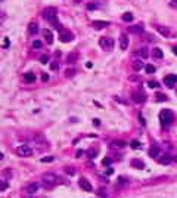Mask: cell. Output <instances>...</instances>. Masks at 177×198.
Here are the masks:
<instances>
[{
    "instance_id": "cell-13",
    "label": "cell",
    "mask_w": 177,
    "mask_h": 198,
    "mask_svg": "<svg viewBox=\"0 0 177 198\" xmlns=\"http://www.w3.org/2000/svg\"><path fill=\"white\" fill-rule=\"evenodd\" d=\"M43 36H44V40H46L49 44H50V43H53V33L50 31V30L46 28V30L43 31Z\"/></svg>"
},
{
    "instance_id": "cell-4",
    "label": "cell",
    "mask_w": 177,
    "mask_h": 198,
    "mask_svg": "<svg viewBox=\"0 0 177 198\" xmlns=\"http://www.w3.org/2000/svg\"><path fill=\"white\" fill-rule=\"evenodd\" d=\"M16 154H18L19 157H30V155L34 154V150H33L31 145L25 143V145H21V146L16 148Z\"/></svg>"
},
{
    "instance_id": "cell-37",
    "label": "cell",
    "mask_w": 177,
    "mask_h": 198,
    "mask_svg": "<svg viewBox=\"0 0 177 198\" xmlns=\"http://www.w3.org/2000/svg\"><path fill=\"white\" fill-rule=\"evenodd\" d=\"M88 9H96L97 8V3H90V5H87Z\"/></svg>"
},
{
    "instance_id": "cell-18",
    "label": "cell",
    "mask_w": 177,
    "mask_h": 198,
    "mask_svg": "<svg viewBox=\"0 0 177 198\" xmlns=\"http://www.w3.org/2000/svg\"><path fill=\"white\" fill-rule=\"evenodd\" d=\"M77 59H78V53H77V52H71V53L67 56V62H68V64H72L74 61H77Z\"/></svg>"
},
{
    "instance_id": "cell-41",
    "label": "cell",
    "mask_w": 177,
    "mask_h": 198,
    "mask_svg": "<svg viewBox=\"0 0 177 198\" xmlns=\"http://www.w3.org/2000/svg\"><path fill=\"white\" fill-rule=\"evenodd\" d=\"M93 124H95V126H99V124H100V121H99L97 118H95V120H93Z\"/></svg>"
},
{
    "instance_id": "cell-6",
    "label": "cell",
    "mask_w": 177,
    "mask_h": 198,
    "mask_svg": "<svg viewBox=\"0 0 177 198\" xmlns=\"http://www.w3.org/2000/svg\"><path fill=\"white\" fill-rule=\"evenodd\" d=\"M99 46L103 49V51H109L111 47H114V42L109 37H100L99 39Z\"/></svg>"
},
{
    "instance_id": "cell-3",
    "label": "cell",
    "mask_w": 177,
    "mask_h": 198,
    "mask_svg": "<svg viewBox=\"0 0 177 198\" xmlns=\"http://www.w3.org/2000/svg\"><path fill=\"white\" fill-rule=\"evenodd\" d=\"M173 113L170 109H162L161 113H159V121H161V124L162 127H168L171 123H173Z\"/></svg>"
},
{
    "instance_id": "cell-48",
    "label": "cell",
    "mask_w": 177,
    "mask_h": 198,
    "mask_svg": "<svg viewBox=\"0 0 177 198\" xmlns=\"http://www.w3.org/2000/svg\"><path fill=\"white\" fill-rule=\"evenodd\" d=\"M68 173L69 175H74V169H68Z\"/></svg>"
},
{
    "instance_id": "cell-38",
    "label": "cell",
    "mask_w": 177,
    "mask_h": 198,
    "mask_svg": "<svg viewBox=\"0 0 177 198\" xmlns=\"http://www.w3.org/2000/svg\"><path fill=\"white\" fill-rule=\"evenodd\" d=\"M50 68H52V70H58V64H56V62H52V64H50Z\"/></svg>"
},
{
    "instance_id": "cell-21",
    "label": "cell",
    "mask_w": 177,
    "mask_h": 198,
    "mask_svg": "<svg viewBox=\"0 0 177 198\" xmlns=\"http://www.w3.org/2000/svg\"><path fill=\"white\" fill-rule=\"evenodd\" d=\"M152 56L155 58V59H161L162 58V51L159 47H155L154 51H152Z\"/></svg>"
},
{
    "instance_id": "cell-47",
    "label": "cell",
    "mask_w": 177,
    "mask_h": 198,
    "mask_svg": "<svg viewBox=\"0 0 177 198\" xmlns=\"http://www.w3.org/2000/svg\"><path fill=\"white\" fill-rule=\"evenodd\" d=\"M140 121H142V124H143V126H145V124H146V123H145V118H143V117H142V115H140Z\"/></svg>"
},
{
    "instance_id": "cell-23",
    "label": "cell",
    "mask_w": 177,
    "mask_h": 198,
    "mask_svg": "<svg viewBox=\"0 0 177 198\" xmlns=\"http://www.w3.org/2000/svg\"><path fill=\"white\" fill-rule=\"evenodd\" d=\"M123 19H124L125 22H130V21H133V14H131V12H125V14L123 15Z\"/></svg>"
},
{
    "instance_id": "cell-35",
    "label": "cell",
    "mask_w": 177,
    "mask_h": 198,
    "mask_svg": "<svg viewBox=\"0 0 177 198\" xmlns=\"http://www.w3.org/2000/svg\"><path fill=\"white\" fill-rule=\"evenodd\" d=\"M47 61H49V58H47L46 55H43V56L40 58V62H42V64H46V62H47Z\"/></svg>"
},
{
    "instance_id": "cell-17",
    "label": "cell",
    "mask_w": 177,
    "mask_h": 198,
    "mask_svg": "<svg viewBox=\"0 0 177 198\" xmlns=\"http://www.w3.org/2000/svg\"><path fill=\"white\" fill-rule=\"evenodd\" d=\"M24 80L27 81V83H34L35 81V76L33 72H25L24 74Z\"/></svg>"
},
{
    "instance_id": "cell-8",
    "label": "cell",
    "mask_w": 177,
    "mask_h": 198,
    "mask_svg": "<svg viewBox=\"0 0 177 198\" xmlns=\"http://www.w3.org/2000/svg\"><path fill=\"white\" fill-rule=\"evenodd\" d=\"M74 40V34L68 30H62L61 31V42H64V43H68V42H72Z\"/></svg>"
},
{
    "instance_id": "cell-11",
    "label": "cell",
    "mask_w": 177,
    "mask_h": 198,
    "mask_svg": "<svg viewBox=\"0 0 177 198\" xmlns=\"http://www.w3.org/2000/svg\"><path fill=\"white\" fill-rule=\"evenodd\" d=\"M157 31H158L161 36H164V37H170V36H171V31H170L167 27H164V25H157Z\"/></svg>"
},
{
    "instance_id": "cell-27",
    "label": "cell",
    "mask_w": 177,
    "mask_h": 198,
    "mask_svg": "<svg viewBox=\"0 0 177 198\" xmlns=\"http://www.w3.org/2000/svg\"><path fill=\"white\" fill-rule=\"evenodd\" d=\"M130 31L140 34V33H143V28H142V25H136V27H131V28H130Z\"/></svg>"
},
{
    "instance_id": "cell-32",
    "label": "cell",
    "mask_w": 177,
    "mask_h": 198,
    "mask_svg": "<svg viewBox=\"0 0 177 198\" xmlns=\"http://www.w3.org/2000/svg\"><path fill=\"white\" fill-rule=\"evenodd\" d=\"M74 74H75V70H67L65 71V76L67 77H74Z\"/></svg>"
},
{
    "instance_id": "cell-5",
    "label": "cell",
    "mask_w": 177,
    "mask_h": 198,
    "mask_svg": "<svg viewBox=\"0 0 177 198\" xmlns=\"http://www.w3.org/2000/svg\"><path fill=\"white\" fill-rule=\"evenodd\" d=\"M131 99L136 102V104H143L146 99H148V96H146V93L145 92H142V90H137V92H134L133 95H131Z\"/></svg>"
},
{
    "instance_id": "cell-44",
    "label": "cell",
    "mask_w": 177,
    "mask_h": 198,
    "mask_svg": "<svg viewBox=\"0 0 177 198\" xmlns=\"http://www.w3.org/2000/svg\"><path fill=\"white\" fill-rule=\"evenodd\" d=\"M111 173H114V170H112V169H108V170H106V175H111Z\"/></svg>"
},
{
    "instance_id": "cell-10",
    "label": "cell",
    "mask_w": 177,
    "mask_h": 198,
    "mask_svg": "<svg viewBox=\"0 0 177 198\" xmlns=\"http://www.w3.org/2000/svg\"><path fill=\"white\" fill-rule=\"evenodd\" d=\"M120 47H121V51H125L129 47V37L127 36H124V34L120 36Z\"/></svg>"
},
{
    "instance_id": "cell-2",
    "label": "cell",
    "mask_w": 177,
    "mask_h": 198,
    "mask_svg": "<svg viewBox=\"0 0 177 198\" xmlns=\"http://www.w3.org/2000/svg\"><path fill=\"white\" fill-rule=\"evenodd\" d=\"M56 14H58V10H56V8H53V6L44 8L43 12H42L43 18H44L46 21H49V22H52V24H58V21H56Z\"/></svg>"
},
{
    "instance_id": "cell-1",
    "label": "cell",
    "mask_w": 177,
    "mask_h": 198,
    "mask_svg": "<svg viewBox=\"0 0 177 198\" xmlns=\"http://www.w3.org/2000/svg\"><path fill=\"white\" fill-rule=\"evenodd\" d=\"M42 183H43L44 188L52 189L58 183H61V179L55 175V173H44V175L42 176Z\"/></svg>"
},
{
    "instance_id": "cell-43",
    "label": "cell",
    "mask_w": 177,
    "mask_h": 198,
    "mask_svg": "<svg viewBox=\"0 0 177 198\" xmlns=\"http://www.w3.org/2000/svg\"><path fill=\"white\" fill-rule=\"evenodd\" d=\"M86 67H87V68H92V67H93V64H92V62H87V64H86Z\"/></svg>"
},
{
    "instance_id": "cell-7",
    "label": "cell",
    "mask_w": 177,
    "mask_h": 198,
    "mask_svg": "<svg viewBox=\"0 0 177 198\" xmlns=\"http://www.w3.org/2000/svg\"><path fill=\"white\" fill-rule=\"evenodd\" d=\"M78 185H80V188H81L83 191H86V192H90V191L93 189V186L90 185V182H88L86 178H80V180H78Z\"/></svg>"
},
{
    "instance_id": "cell-12",
    "label": "cell",
    "mask_w": 177,
    "mask_h": 198,
    "mask_svg": "<svg viewBox=\"0 0 177 198\" xmlns=\"http://www.w3.org/2000/svg\"><path fill=\"white\" fill-rule=\"evenodd\" d=\"M28 31H30V34H37L39 33V24H37L35 21H31L28 24Z\"/></svg>"
},
{
    "instance_id": "cell-31",
    "label": "cell",
    "mask_w": 177,
    "mask_h": 198,
    "mask_svg": "<svg viewBox=\"0 0 177 198\" xmlns=\"http://www.w3.org/2000/svg\"><path fill=\"white\" fill-rule=\"evenodd\" d=\"M33 47L40 49V47H42V42H40V40H34V42H33Z\"/></svg>"
},
{
    "instance_id": "cell-9",
    "label": "cell",
    "mask_w": 177,
    "mask_h": 198,
    "mask_svg": "<svg viewBox=\"0 0 177 198\" xmlns=\"http://www.w3.org/2000/svg\"><path fill=\"white\" fill-rule=\"evenodd\" d=\"M164 83H165L168 87H174L176 83H177V76H167L164 79Z\"/></svg>"
},
{
    "instance_id": "cell-22",
    "label": "cell",
    "mask_w": 177,
    "mask_h": 198,
    "mask_svg": "<svg viewBox=\"0 0 177 198\" xmlns=\"http://www.w3.org/2000/svg\"><path fill=\"white\" fill-rule=\"evenodd\" d=\"M159 163H161V164H170V163H171L170 155H167V154H165V155H162V157L159 158Z\"/></svg>"
},
{
    "instance_id": "cell-25",
    "label": "cell",
    "mask_w": 177,
    "mask_h": 198,
    "mask_svg": "<svg viewBox=\"0 0 177 198\" xmlns=\"http://www.w3.org/2000/svg\"><path fill=\"white\" fill-rule=\"evenodd\" d=\"M155 98H157V101H161V102H164V101H167V95H164V93H157L155 95Z\"/></svg>"
},
{
    "instance_id": "cell-24",
    "label": "cell",
    "mask_w": 177,
    "mask_h": 198,
    "mask_svg": "<svg viewBox=\"0 0 177 198\" xmlns=\"http://www.w3.org/2000/svg\"><path fill=\"white\" fill-rule=\"evenodd\" d=\"M139 55H140L142 58H148V56H149V51H148V47H142L140 51H139Z\"/></svg>"
},
{
    "instance_id": "cell-36",
    "label": "cell",
    "mask_w": 177,
    "mask_h": 198,
    "mask_svg": "<svg viewBox=\"0 0 177 198\" xmlns=\"http://www.w3.org/2000/svg\"><path fill=\"white\" fill-rule=\"evenodd\" d=\"M42 80H43V81H47V80H49V76H47L46 72H43V74H42Z\"/></svg>"
},
{
    "instance_id": "cell-49",
    "label": "cell",
    "mask_w": 177,
    "mask_h": 198,
    "mask_svg": "<svg viewBox=\"0 0 177 198\" xmlns=\"http://www.w3.org/2000/svg\"><path fill=\"white\" fill-rule=\"evenodd\" d=\"M74 2H75V3H80V2H83V0H74Z\"/></svg>"
},
{
    "instance_id": "cell-28",
    "label": "cell",
    "mask_w": 177,
    "mask_h": 198,
    "mask_svg": "<svg viewBox=\"0 0 177 198\" xmlns=\"http://www.w3.org/2000/svg\"><path fill=\"white\" fill-rule=\"evenodd\" d=\"M143 65H142V62H140V61H134V62H133V68L136 70V71H139V70H140Z\"/></svg>"
},
{
    "instance_id": "cell-15",
    "label": "cell",
    "mask_w": 177,
    "mask_h": 198,
    "mask_svg": "<svg viewBox=\"0 0 177 198\" xmlns=\"http://www.w3.org/2000/svg\"><path fill=\"white\" fill-rule=\"evenodd\" d=\"M40 188V185L37 183V182H33V183H30L28 186H27V192L28 194H35V191Z\"/></svg>"
},
{
    "instance_id": "cell-33",
    "label": "cell",
    "mask_w": 177,
    "mask_h": 198,
    "mask_svg": "<svg viewBox=\"0 0 177 198\" xmlns=\"http://www.w3.org/2000/svg\"><path fill=\"white\" fill-rule=\"evenodd\" d=\"M118 185H120V186H121V185H127V179H124L123 176L118 178Z\"/></svg>"
},
{
    "instance_id": "cell-16",
    "label": "cell",
    "mask_w": 177,
    "mask_h": 198,
    "mask_svg": "<svg viewBox=\"0 0 177 198\" xmlns=\"http://www.w3.org/2000/svg\"><path fill=\"white\" fill-rule=\"evenodd\" d=\"M159 152H161V148H159V146H152V148L149 150V155L152 157V158L159 157Z\"/></svg>"
},
{
    "instance_id": "cell-50",
    "label": "cell",
    "mask_w": 177,
    "mask_h": 198,
    "mask_svg": "<svg viewBox=\"0 0 177 198\" xmlns=\"http://www.w3.org/2000/svg\"><path fill=\"white\" fill-rule=\"evenodd\" d=\"M173 160H174V161H176V163H177V155H176V157H174V158H173Z\"/></svg>"
},
{
    "instance_id": "cell-29",
    "label": "cell",
    "mask_w": 177,
    "mask_h": 198,
    "mask_svg": "<svg viewBox=\"0 0 177 198\" xmlns=\"http://www.w3.org/2000/svg\"><path fill=\"white\" fill-rule=\"evenodd\" d=\"M148 86H149V87H152V89H158L159 87V83L158 81H148Z\"/></svg>"
},
{
    "instance_id": "cell-40",
    "label": "cell",
    "mask_w": 177,
    "mask_h": 198,
    "mask_svg": "<svg viewBox=\"0 0 177 198\" xmlns=\"http://www.w3.org/2000/svg\"><path fill=\"white\" fill-rule=\"evenodd\" d=\"M7 188V183H5V180H2V191H5Z\"/></svg>"
},
{
    "instance_id": "cell-26",
    "label": "cell",
    "mask_w": 177,
    "mask_h": 198,
    "mask_svg": "<svg viewBox=\"0 0 177 198\" xmlns=\"http://www.w3.org/2000/svg\"><path fill=\"white\" fill-rule=\"evenodd\" d=\"M42 163H52V161H55V157H52V155H47V157H43L42 160H40Z\"/></svg>"
},
{
    "instance_id": "cell-20",
    "label": "cell",
    "mask_w": 177,
    "mask_h": 198,
    "mask_svg": "<svg viewBox=\"0 0 177 198\" xmlns=\"http://www.w3.org/2000/svg\"><path fill=\"white\" fill-rule=\"evenodd\" d=\"M125 142L124 141H112L111 142V148H124Z\"/></svg>"
},
{
    "instance_id": "cell-19",
    "label": "cell",
    "mask_w": 177,
    "mask_h": 198,
    "mask_svg": "<svg viewBox=\"0 0 177 198\" xmlns=\"http://www.w3.org/2000/svg\"><path fill=\"white\" fill-rule=\"evenodd\" d=\"M131 166L133 167H136V169H145V163L142 161V160H133V161H131Z\"/></svg>"
},
{
    "instance_id": "cell-30",
    "label": "cell",
    "mask_w": 177,
    "mask_h": 198,
    "mask_svg": "<svg viewBox=\"0 0 177 198\" xmlns=\"http://www.w3.org/2000/svg\"><path fill=\"white\" fill-rule=\"evenodd\" d=\"M145 70H146L148 74H154V72H155V67H154V65H146Z\"/></svg>"
},
{
    "instance_id": "cell-45",
    "label": "cell",
    "mask_w": 177,
    "mask_h": 198,
    "mask_svg": "<svg viewBox=\"0 0 177 198\" xmlns=\"http://www.w3.org/2000/svg\"><path fill=\"white\" fill-rule=\"evenodd\" d=\"M173 52H174V55L177 56V46H174V47H173Z\"/></svg>"
},
{
    "instance_id": "cell-46",
    "label": "cell",
    "mask_w": 177,
    "mask_h": 198,
    "mask_svg": "<svg viewBox=\"0 0 177 198\" xmlns=\"http://www.w3.org/2000/svg\"><path fill=\"white\" fill-rule=\"evenodd\" d=\"M3 46H5V47H7V46H9V42H7V39H5V44H3Z\"/></svg>"
},
{
    "instance_id": "cell-14",
    "label": "cell",
    "mask_w": 177,
    "mask_h": 198,
    "mask_svg": "<svg viewBox=\"0 0 177 198\" xmlns=\"http://www.w3.org/2000/svg\"><path fill=\"white\" fill-rule=\"evenodd\" d=\"M92 25H93L96 30H100V28H103V27H108L109 22H106V21H93Z\"/></svg>"
},
{
    "instance_id": "cell-34",
    "label": "cell",
    "mask_w": 177,
    "mask_h": 198,
    "mask_svg": "<svg viewBox=\"0 0 177 198\" xmlns=\"http://www.w3.org/2000/svg\"><path fill=\"white\" fill-rule=\"evenodd\" d=\"M131 148H140V142H139V141H133L131 142Z\"/></svg>"
},
{
    "instance_id": "cell-42",
    "label": "cell",
    "mask_w": 177,
    "mask_h": 198,
    "mask_svg": "<svg viewBox=\"0 0 177 198\" xmlns=\"http://www.w3.org/2000/svg\"><path fill=\"white\" fill-rule=\"evenodd\" d=\"M96 155V151H90V152H88V157H95Z\"/></svg>"
},
{
    "instance_id": "cell-39",
    "label": "cell",
    "mask_w": 177,
    "mask_h": 198,
    "mask_svg": "<svg viewBox=\"0 0 177 198\" xmlns=\"http://www.w3.org/2000/svg\"><path fill=\"white\" fill-rule=\"evenodd\" d=\"M103 164H105V166L111 164V158H105V160H103Z\"/></svg>"
}]
</instances>
